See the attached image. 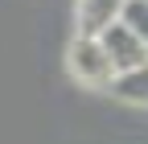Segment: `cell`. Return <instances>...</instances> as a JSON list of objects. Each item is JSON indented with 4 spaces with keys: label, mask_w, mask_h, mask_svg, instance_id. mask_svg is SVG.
I'll return each instance as SVG.
<instances>
[{
    "label": "cell",
    "mask_w": 148,
    "mask_h": 144,
    "mask_svg": "<svg viewBox=\"0 0 148 144\" xmlns=\"http://www.w3.org/2000/svg\"><path fill=\"white\" fill-rule=\"evenodd\" d=\"M66 66H70V74L78 82H86V86H111V78H115V66H111L103 41L90 37V33H74V41L66 49Z\"/></svg>",
    "instance_id": "1"
},
{
    "label": "cell",
    "mask_w": 148,
    "mask_h": 144,
    "mask_svg": "<svg viewBox=\"0 0 148 144\" xmlns=\"http://www.w3.org/2000/svg\"><path fill=\"white\" fill-rule=\"evenodd\" d=\"M99 41H103V49H107L111 66H115V74H123V70H132V66L148 62V45H144V41H140V37H136V33L127 29L123 21L107 25V29L99 33Z\"/></svg>",
    "instance_id": "2"
},
{
    "label": "cell",
    "mask_w": 148,
    "mask_h": 144,
    "mask_svg": "<svg viewBox=\"0 0 148 144\" xmlns=\"http://www.w3.org/2000/svg\"><path fill=\"white\" fill-rule=\"evenodd\" d=\"M123 4H127V0H78V4H74V25H78V33L99 37L107 25L119 21Z\"/></svg>",
    "instance_id": "3"
},
{
    "label": "cell",
    "mask_w": 148,
    "mask_h": 144,
    "mask_svg": "<svg viewBox=\"0 0 148 144\" xmlns=\"http://www.w3.org/2000/svg\"><path fill=\"white\" fill-rule=\"evenodd\" d=\"M107 91L115 95V99H123V103L148 107V62H140V66H132V70H123V74H115Z\"/></svg>",
    "instance_id": "4"
},
{
    "label": "cell",
    "mask_w": 148,
    "mask_h": 144,
    "mask_svg": "<svg viewBox=\"0 0 148 144\" xmlns=\"http://www.w3.org/2000/svg\"><path fill=\"white\" fill-rule=\"evenodd\" d=\"M119 21H123V25L148 45V0H127L123 12H119Z\"/></svg>",
    "instance_id": "5"
}]
</instances>
